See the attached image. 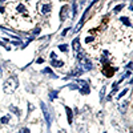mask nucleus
Masks as SVG:
<instances>
[{
	"instance_id": "nucleus-1",
	"label": "nucleus",
	"mask_w": 133,
	"mask_h": 133,
	"mask_svg": "<svg viewBox=\"0 0 133 133\" xmlns=\"http://www.w3.org/2000/svg\"><path fill=\"white\" fill-rule=\"evenodd\" d=\"M8 11H12L13 16H24L28 17L29 16V11H28V7L24 3H11L8 4Z\"/></svg>"
},
{
	"instance_id": "nucleus-2",
	"label": "nucleus",
	"mask_w": 133,
	"mask_h": 133,
	"mask_svg": "<svg viewBox=\"0 0 133 133\" xmlns=\"http://www.w3.org/2000/svg\"><path fill=\"white\" fill-rule=\"evenodd\" d=\"M17 86H19V80H17V77L16 76H11L4 81L3 90L5 93H8V95H11V93H13L15 90H16Z\"/></svg>"
},
{
	"instance_id": "nucleus-3",
	"label": "nucleus",
	"mask_w": 133,
	"mask_h": 133,
	"mask_svg": "<svg viewBox=\"0 0 133 133\" xmlns=\"http://www.w3.org/2000/svg\"><path fill=\"white\" fill-rule=\"evenodd\" d=\"M37 8H39V12L43 15V16H47L51 13V10H52V4H51L49 0H39L37 1Z\"/></svg>"
},
{
	"instance_id": "nucleus-4",
	"label": "nucleus",
	"mask_w": 133,
	"mask_h": 133,
	"mask_svg": "<svg viewBox=\"0 0 133 133\" xmlns=\"http://www.w3.org/2000/svg\"><path fill=\"white\" fill-rule=\"evenodd\" d=\"M73 81L79 85V90L81 95H89L90 93V86H89V84H88V81L80 80V79H76V80H73Z\"/></svg>"
},
{
	"instance_id": "nucleus-5",
	"label": "nucleus",
	"mask_w": 133,
	"mask_h": 133,
	"mask_svg": "<svg viewBox=\"0 0 133 133\" xmlns=\"http://www.w3.org/2000/svg\"><path fill=\"white\" fill-rule=\"evenodd\" d=\"M79 68L83 71V72L90 71V69H92V63H90V59H88L85 55H84L83 57H80V59H79Z\"/></svg>"
},
{
	"instance_id": "nucleus-6",
	"label": "nucleus",
	"mask_w": 133,
	"mask_h": 133,
	"mask_svg": "<svg viewBox=\"0 0 133 133\" xmlns=\"http://www.w3.org/2000/svg\"><path fill=\"white\" fill-rule=\"evenodd\" d=\"M40 106L43 109V114H44V119H45V123H47V126H48V130L51 128V124H52V114H51V110L47 108V105L41 101L40 103Z\"/></svg>"
},
{
	"instance_id": "nucleus-7",
	"label": "nucleus",
	"mask_w": 133,
	"mask_h": 133,
	"mask_svg": "<svg viewBox=\"0 0 133 133\" xmlns=\"http://www.w3.org/2000/svg\"><path fill=\"white\" fill-rule=\"evenodd\" d=\"M117 68H114V66H112L109 63H104V66H103V69H101V72L104 73V76L106 77H112L114 73H116Z\"/></svg>"
},
{
	"instance_id": "nucleus-8",
	"label": "nucleus",
	"mask_w": 133,
	"mask_h": 133,
	"mask_svg": "<svg viewBox=\"0 0 133 133\" xmlns=\"http://www.w3.org/2000/svg\"><path fill=\"white\" fill-rule=\"evenodd\" d=\"M69 16V5H63L61 7V10H60V21L63 23L68 19Z\"/></svg>"
},
{
	"instance_id": "nucleus-9",
	"label": "nucleus",
	"mask_w": 133,
	"mask_h": 133,
	"mask_svg": "<svg viewBox=\"0 0 133 133\" xmlns=\"http://www.w3.org/2000/svg\"><path fill=\"white\" fill-rule=\"evenodd\" d=\"M51 64H52V66H63L64 65V61H61V60H56V53L52 52L51 53Z\"/></svg>"
},
{
	"instance_id": "nucleus-10",
	"label": "nucleus",
	"mask_w": 133,
	"mask_h": 133,
	"mask_svg": "<svg viewBox=\"0 0 133 133\" xmlns=\"http://www.w3.org/2000/svg\"><path fill=\"white\" fill-rule=\"evenodd\" d=\"M72 48H73V52L77 53L79 51H81V44H80V39L76 37V39H73L72 41Z\"/></svg>"
},
{
	"instance_id": "nucleus-11",
	"label": "nucleus",
	"mask_w": 133,
	"mask_h": 133,
	"mask_svg": "<svg viewBox=\"0 0 133 133\" xmlns=\"http://www.w3.org/2000/svg\"><path fill=\"white\" fill-rule=\"evenodd\" d=\"M64 108H65V110H66V120H68V124H72V121H73V110L66 105L64 106Z\"/></svg>"
},
{
	"instance_id": "nucleus-12",
	"label": "nucleus",
	"mask_w": 133,
	"mask_h": 133,
	"mask_svg": "<svg viewBox=\"0 0 133 133\" xmlns=\"http://www.w3.org/2000/svg\"><path fill=\"white\" fill-rule=\"evenodd\" d=\"M41 72H43L44 75H48V76H49L51 79H57V75H55V73L52 72V69H51V68H44V69L41 71Z\"/></svg>"
},
{
	"instance_id": "nucleus-13",
	"label": "nucleus",
	"mask_w": 133,
	"mask_h": 133,
	"mask_svg": "<svg viewBox=\"0 0 133 133\" xmlns=\"http://www.w3.org/2000/svg\"><path fill=\"white\" fill-rule=\"evenodd\" d=\"M120 20H121V23H123V24H125L126 28H130V27H132V24H130V20H129V17H128V16L120 17Z\"/></svg>"
},
{
	"instance_id": "nucleus-14",
	"label": "nucleus",
	"mask_w": 133,
	"mask_h": 133,
	"mask_svg": "<svg viewBox=\"0 0 133 133\" xmlns=\"http://www.w3.org/2000/svg\"><path fill=\"white\" fill-rule=\"evenodd\" d=\"M73 16H72V19H76V16H77V0H73Z\"/></svg>"
},
{
	"instance_id": "nucleus-15",
	"label": "nucleus",
	"mask_w": 133,
	"mask_h": 133,
	"mask_svg": "<svg viewBox=\"0 0 133 133\" xmlns=\"http://www.w3.org/2000/svg\"><path fill=\"white\" fill-rule=\"evenodd\" d=\"M57 96H59V90H51L49 92V100L51 101H53Z\"/></svg>"
},
{
	"instance_id": "nucleus-16",
	"label": "nucleus",
	"mask_w": 133,
	"mask_h": 133,
	"mask_svg": "<svg viewBox=\"0 0 133 133\" xmlns=\"http://www.w3.org/2000/svg\"><path fill=\"white\" fill-rule=\"evenodd\" d=\"M10 109H11V110H12V112H13V113H15V114H16V116H17V117H20V109H19V108H16V106H13V105H11V106H10Z\"/></svg>"
},
{
	"instance_id": "nucleus-17",
	"label": "nucleus",
	"mask_w": 133,
	"mask_h": 133,
	"mask_svg": "<svg viewBox=\"0 0 133 133\" xmlns=\"http://www.w3.org/2000/svg\"><path fill=\"white\" fill-rule=\"evenodd\" d=\"M8 121H10V116H8V114H7V116H3L0 119V123L1 124H8Z\"/></svg>"
},
{
	"instance_id": "nucleus-18",
	"label": "nucleus",
	"mask_w": 133,
	"mask_h": 133,
	"mask_svg": "<svg viewBox=\"0 0 133 133\" xmlns=\"http://www.w3.org/2000/svg\"><path fill=\"white\" fill-rule=\"evenodd\" d=\"M128 104H129V101H124V104L121 106H120V110L123 113H125V110H126V106H128Z\"/></svg>"
},
{
	"instance_id": "nucleus-19",
	"label": "nucleus",
	"mask_w": 133,
	"mask_h": 133,
	"mask_svg": "<svg viewBox=\"0 0 133 133\" xmlns=\"http://www.w3.org/2000/svg\"><path fill=\"white\" fill-rule=\"evenodd\" d=\"M128 90H129V89H128V88H125V89H124L123 92H120L119 95H117V99L120 100V99H121V97H123V96H125L126 93H128Z\"/></svg>"
},
{
	"instance_id": "nucleus-20",
	"label": "nucleus",
	"mask_w": 133,
	"mask_h": 133,
	"mask_svg": "<svg viewBox=\"0 0 133 133\" xmlns=\"http://www.w3.org/2000/svg\"><path fill=\"white\" fill-rule=\"evenodd\" d=\"M59 49L61 51V52H66V51H68V45H66V44H61V45H59Z\"/></svg>"
},
{
	"instance_id": "nucleus-21",
	"label": "nucleus",
	"mask_w": 133,
	"mask_h": 133,
	"mask_svg": "<svg viewBox=\"0 0 133 133\" xmlns=\"http://www.w3.org/2000/svg\"><path fill=\"white\" fill-rule=\"evenodd\" d=\"M104 95H105V85H104L103 88H101V90H100V100H101V101L104 100Z\"/></svg>"
},
{
	"instance_id": "nucleus-22",
	"label": "nucleus",
	"mask_w": 133,
	"mask_h": 133,
	"mask_svg": "<svg viewBox=\"0 0 133 133\" xmlns=\"http://www.w3.org/2000/svg\"><path fill=\"white\" fill-rule=\"evenodd\" d=\"M123 8H124V4H120V5H117L116 8H114V10H113V12H114V13H119L120 11L123 10Z\"/></svg>"
},
{
	"instance_id": "nucleus-23",
	"label": "nucleus",
	"mask_w": 133,
	"mask_h": 133,
	"mask_svg": "<svg viewBox=\"0 0 133 133\" xmlns=\"http://www.w3.org/2000/svg\"><path fill=\"white\" fill-rule=\"evenodd\" d=\"M39 32H40V27H37V28H35V29L31 31V35H37Z\"/></svg>"
},
{
	"instance_id": "nucleus-24",
	"label": "nucleus",
	"mask_w": 133,
	"mask_h": 133,
	"mask_svg": "<svg viewBox=\"0 0 133 133\" xmlns=\"http://www.w3.org/2000/svg\"><path fill=\"white\" fill-rule=\"evenodd\" d=\"M20 133H31V130L28 128H23V129L20 130Z\"/></svg>"
},
{
	"instance_id": "nucleus-25",
	"label": "nucleus",
	"mask_w": 133,
	"mask_h": 133,
	"mask_svg": "<svg viewBox=\"0 0 133 133\" xmlns=\"http://www.w3.org/2000/svg\"><path fill=\"white\" fill-rule=\"evenodd\" d=\"M68 32H69V28H66V29H64L63 32H61V36H65V35H66Z\"/></svg>"
},
{
	"instance_id": "nucleus-26",
	"label": "nucleus",
	"mask_w": 133,
	"mask_h": 133,
	"mask_svg": "<svg viewBox=\"0 0 133 133\" xmlns=\"http://www.w3.org/2000/svg\"><path fill=\"white\" fill-rule=\"evenodd\" d=\"M41 63H44V59H41V57L37 59V64H41Z\"/></svg>"
},
{
	"instance_id": "nucleus-27",
	"label": "nucleus",
	"mask_w": 133,
	"mask_h": 133,
	"mask_svg": "<svg viewBox=\"0 0 133 133\" xmlns=\"http://www.w3.org/2000/svg\"><path fill=\"white\" fill-rule=\"evenodd\" d=\"M4 1H5V0H0V3H4Z\"/></svg>"
},
{
	"instance_id": "nucleus-28",
	"label": "nucleus",
	"mask_w": 133,
	"mask_h": 133,
	"mask_svg": "<svg viewBox=\"0 0 133 133\" xmlns=\"http://www.w3.org/2000/svg\"><path fill=\"white\" fill-rule=\"evenodd\" d=\"M104 133H106V132H104Z\"/></svg>"
}]
</instances>
